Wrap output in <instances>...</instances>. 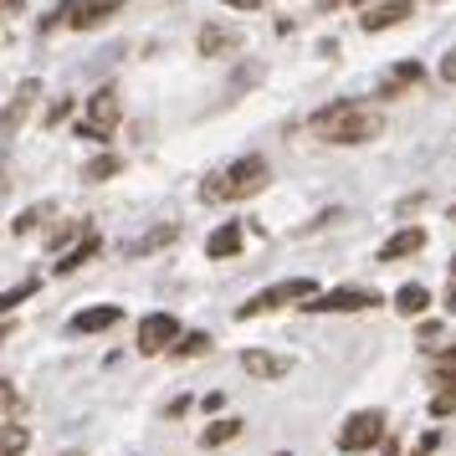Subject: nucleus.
Returning <instances> with one entry per match:
<instances>
[{"label":"nucleus","instance_id":"nucleus-13","mask_svg":"<svg viewBox=\"0 0 456 456\" xmlns=\"http://www.w3.org/2000/svg\"><path fill=\"white\" fill-rule=\"evenodd\" d=\"M420 247H426V231H420V226H405V231H395L390 241L379 247V262H400V256H415Z\"/></svg>","mask_w":456,"mask_h":456},{"label":"nucleus","instance_id":"nucleus-37","mask_svg":"<svg viewBox=\"0 0 456 456\" xmlns=\"http://www.w3.org/2000/svg\"><path fill=\"white\" fill-rule=\"evenodd\" d=\"M62 456H83V452H62Z\"/></svg>","mask_w":456,"mask_h":456},{"label":"nucleus","instance_id":"nucleus-33","mask_svg":"<svg viewBox=\"0 0 456 456\" xmlns=\"http://www.w3.org/2000/svg\"><path fill=\"white\" fill-rule=\"evenodd\" d=\"M446 303L456 308V256H452V282H446Z\"/></svg>","mask_w":456,"mask_h":456},{"label":"nucleus","instance_id":"nucleus-20","mask_svg":"<svg viewBox=\"0 0 456 456\" xmlns=\"http://www.w3.org/2000/svg\"><path fill=\"white\" fill-rule=\"evenodd\" d=\"M241 436V420H216V426H206L200 431V446L206 452H216V446H226V441H236Z\"/></svg>","mask_w":456,"mask_h":456},{"label":"nucleus","instance_id":"nucleus-27","mask_svg":"<svg viewBox=\"0 0 456 456\" xmlns=\"http://www.w3.org/2000/svg\"><path fill=\"white\" fill-rule=\"evenodd\" d=\"M67 113H72V103H67V98H62V103H52V108H46V128L67 124Z\"/></svg>","mask_w":456,"mask_h":456},{"label":"nucleus","instance_id":"nucleus-4","mask_svg":"<svg viewBox=\"0 0 456 456\" xmlns=\"http://www.w3.org/2000/svg\"><path fill=\"white\" fill-rule=\"evenodd\" d=\"M118 118H124L118 93H113V87H98V93L87 98V113H83V124H77V134H83V139H108V134L118 128Z\"/></svg>","mask_w":456,"mask_h":456},{"label":"nucleus","instance_id":"nucleus-7","mask_svg":"<svg viewBox=\"0 0 456 456\" xmlns=\"http://www.w3.org/2000/svg\"><path fill=\"white\" fill-rule=\"evenodd\" d=\"M385 297L374 288H333V292H323V297H313L308 308L313 313H370V308H379Z\"/></svg>","mask_w":456,"mask_h":456},{"label":"nucleus","instance_id":"nucleus-36","mask_svg":"<svg viewBox=\"0 0 456 456\" xmlns=\"http://www.w3.org/2000/svg\"><path fill=\"white\" fill-rule=\"evenodd\" d=\"M333 5H338V0H318V11H333Z\"/></svg>","mask_w":456,"mask_h":456},{"label":"nucleus","instance_id":"nucleus-23","mask_svg":"<svg viewBox=\"0 0 456 456\" xmlns=\"http://www.w3.org/2000/svg\"><path fill=\"white\" fill-rule=\"evenodd\" d=\"M26 446H31L26 426H21V420H5V446H0V456H21Z\"/></svg>","mask_w":456,"mask_h":456},{"label":"nucleus","instance_id":"nucleus-35","mask_svg":"<svg viewBox=\"0 0 456 456\" xmlns=\"http://www.w3.org/2000/svg\"><path fill=\"white\" fill-rule=\"evenodd\" d=\"M21 11V0H5V16H16Z\"/></svg>","mask_w":456,"mask_h":456},{"label":"nucleus","instance_id":"nucleus-21","mask_svg":"<svg viewBox=\"0 0 456 456\" xmlns=\"http://www.w3.org/2000/svg\"><path fill=\"white\" fill-rule=\"evenodd\" d=\"M46 216H52V206H46V200H42V206H31V210H21V216L11 221V236H31V231L42 226Z\"/></svg>","mask_w":456,"mask_h":456},{"label":"nucleus","instance_id":"nucleus-11","mask_svg":"<svg viewBox=\"0 0 456 456\" xmlns=\"http://www.w3.org/2000/svg\"><path fill=\"white\" fill-rule=\"evenodd\" d=\"M37 93H42L37 77H26V83L11 93V103H5V139H16V128L26 124V113H31V103H37Z\"/></svg>","mask_w":456,"mask_h":456},{"label":"nucleus","instance_id":"nucleus-24","mask_svg":"<svg viewBox=\"0 0 456 456\" xmlns=\"http://www.w3.org/2000/svg\"><path fill=\"white\" fill-rule=\"evenodd\" d=\"M108 175H118V159H113V154H98V159H87L83 165L87 185H98V180H108Z\"/></svg>","mask_w":456,"mask_h":456},{"label":"nucleus","instance_id":"nucleus-32","mask_svg":"<svg viewBox=\"0 0 456 456\" xmlns=\"http://www.w3.org/2000/svg\"><path fill=\"white\" fill-rule=\"evenodd\" d=\"M231 11H256V5H267V0H226Z\"/></svg>","mask_w":456,"mask_h":456},{"label":"nucleus","instance_id":"nucleus-31","mask_svg":"<svg viewBox=\"0 0 456 456\" xmlns=\"http://www.w3.org/2000/svg\"><path fill=\"white\" fill-rule=\"evenodd\" d=\"M441 77H446V83H456V52H446V62H441Z\"/></svg>","mask_w":456,"mask_h":456},{"label":"nucleus","instance_id":"nucleus-5","mask_svg":"<svg viewBox=\"0 0 456 456\" xmlns=\"http://www.w3.org/2000/svg\"><path fill=\"white\" fill-rule=\"evenodd\" d=\"M370 446H385V415L379 411H354L338 431V452H370Z\"/></svg>","mask_w":456,"mask_h":456},{"label":"nucleus","instance_id":"nucleus-9","mask_svg":"<svg viewBox=\"0 0 456 456\" xmlns=\"http://www.w3.org/2000/svg\"><path fill=\"white\" fill-rule=\"evenodd\" d=\"M241 370L251 379H282V374H292V359L288 354H267V349H247L241 354Z\"/></svg>","mask_w":456,"mask_h":456},{"label":"nucleus","instance_id":"nucleus-10","mask_svg":"<svg viewBox=\"0 0 456 456\" xmlns=\"http://www.w3.org/2000/svg\"><path fill=\"white\" fill-rule=\"evenodd\" d=\"M411 5H415V0H374L370 11L359 16V26H364V31H385V26H400L405 16H411Z\"/></svg>","mask_w":456,"mask_h":456},{"label":"nucleus","instance_id":"nucleus-12","mask_svg":"<svg viewBox=\"0 0 456 456\" xmlns=\"http://www.w3.org/2000/svg\"><path fill=\"white\" fill-rule=\"evenodd\" d=\"M169 241H180V221H159L154 231H144V236H134L128 241V256H149V251H159V247H169Z\"/></svg>","mask_w":456,"mask_h":456},{"label":"nucleus","instance_id":"nucleus-8","mask_svg":"<svg viewBox=\"0 0 456 456\" xmlns=\"http://www.w3.org/2000/svg\"><path fill=\"white\" fill-rule=\"evenodd\" d=\"M175 344H180L175 313H149L144 323H139V349L144 354H175Z\"/></svg>","mask_w":456,"mask_h":456},{"label":"nucleus","instance_id":"nucleus-6","mask_svg":"<svg viewBox=\"0 0 456 456\" xmlns=\"http://www.w3.org/2000/svg\"><path fill=\"white\" fill-rule=\"evenodd\" d=\"M124 0H62L52 16H46V26H57V21H67V26H77V31H87V26H98V21H108L113 11H118Z\"/></svg>","mask_w":456,"mask_h":456},{"label":"nucleus","instance_id":"nucleus-25","mask_svg":"<svg viewBox=\"0 0 456 456\" xmlns=\"http://www.w3.org/2000/svg\"><path fill=\"white\" fill-rule=\"evenodd\" d=\"M210 349V333H185L180 344H175V359H195V354Z\"/></svg>","mask_w":456,"mask_h":456},{"label":"nucleus","instance_id":"nucleus-34","mask_svg":"<svg viewBox=\"0 0 456 456\" xmlns=\"http://www.w3.org/2000/svg\"><path fill=\"white\" fill-rule=\"evenodd\" d=\"M379 456H400V446H395V441H385V446H379Z\"/></svg>","mask_w":456,"mask_h":456},{"label":"nucleus","instance_id":"nucleus-30","mask_svg":"<svg viewBox=\"0 0 456 456\" xmlns=\"http://www.w3.org/2000/svg\"><path fill=\"white\" fill-rule=\"evenodd\" d=\"M436 446H441V436H436V431H431V436H420V446H415V452H420V456H431V452H436Z\"/></svg>","mask_w":456,"mask_h":456},{"label":"nucleus","instance_id":"nucleus-14","mask_svg":"<svg viewBox=\"0 0 456 456\" xmlns=\"http://www.w3.org/2000/svg\"><path fill=\"white\" fill-rule=\"evenodd\" d=\"M236 46H241V31L236 26H206L200 31V57H226Z\"/></svg>","mask_w":456,"mask_h":456},{"label":"nucleus","instance_id":"nucleus-18","mask_svg":"<svg viewBox=\"0 0 456 456\" xmlns=\"http://www.w3.org/2000/svg\"><path fill=\"white\" fill-rule=\"evenodd\" d=\"M98 251H103V236L93 231L87 241H77V247H72V251H62V262H57V272H77V267H87V262H93Z\"/></svg>","mask_w":456,"mask_h":456},{"label":"nucleus","instance_id":"nucleus-22","mask_svg":"<svg viewBox=\"0 0 456 456\" xmlns=\"http://www.w3.org/2000/svg\"><path fill=\"white\" fill-rule=\"evenodd\" d=\"M436 385H441V390L431 395V415L441 420V415H452V411H456V379H436Z\"/></svg>","mask_w":456,"mask_h":456},{"label":"nucleus","instance_id":"nucleus-1","mask_svg":"<svg viewBox=\"0 0 456 456\" xmlns=\"http://www.w3.org/2000/svg\"><path fill=\"white\" fill-rule=\"evenodd\" d=\"M308 134L323 144H370L385 134V113L370 103H329L308 118Z\"/></svg>","mask_w":456,"mask_h":456},{"label":"nucleus","instance_id":"nucleus-17","mask_svg":"<svg viewBox=\"0 0 456 456\" xmlns=\"http://www.w3.org/2000/svg\"><path fill=\"white\" fill-rule=\"evenodd\" d=\"M118 318H124L118 308H83L72 318V333H103V329H113Z\"/></svg>","mask_w":456,"mask_h":456},{"label":"nucleus","instance_id":"nucleus-3","mask_svg":"<svg viewBox=\"0 0 456 456\" xmlns=\"http://www.w3.org/2000/svg\"><path fill=\"white\" fill-rule=\"evenodd\" d=\"M313 297H323L313 277H288V282H272V288H262L251 303H241V308H236V318H262V313L288 308V303H303V308H308Z\"/></svg>","mask_w":456,"mask_h":456},{"label":"nucleus","instance_id":"nucleus-15","mask_svg":"<svg viewBox=\"0 0 456 456\" xmlns=\"http://www.w3.org/2000/svg\"><path fill=\"white\" fill-rule=\"evenodd\" d=\"M236 251H241V226H236V221H226L221 231H210V241H206L210 262H226V256H236Z\"/></svg>","mask_w":456,"mask_h":456},{"label":"nucleus","instance_id":"nucleus-29","mask_svg":"<svg viewBox=\"0 0 456 456\" xmlns=\"http://www.w3.org/2000/svg\"><path fill=\"white\" fill-rule=\"evenodd\" d=\"M185 411H190V395H180V400H169V405H165V415H169V420H180Z\"/></svg>","mask_w":456,"mask_h":456},{"label":"nucleus","instance_id":"nucleus-28","mask_svg":"<svg viewBox=\"0 0 456 456\" xmlns=\"http://www.w3.org/2000/svg\"><path fill=\"white\" fill-rule=\"evenodd\" d=\"M31 292H37V282H21V288H11V292H5L0 303H5V308H16V303H21V297H31Z\"/></svg>","mask_w":456,"mask_h":456},{"label":"nucleus","instance_id":"nucleus-2","mask_svg":"<svg viewBox=\"0 0 456 456\" xmlns=\"http://www.w3.org/2000/svg\"><path fill=\"white\" fill-rule=\"evenodd\" d=\"M272 180V165L262 154H241V159H231L226 169H216L200 180V200L206 206H226V200H247V195H262Z\"/></svg>","mask_w":456,"mask_h":456},{"label":"nucleus","instance_id":"nucleus-39","mask_svg":"<svg viewBox=\"0 0 456 456\" xmlns=\"http://www.w3.org/2000/svg\"><path fill=\"white\" fill-rule=\"evenodd\" d=\"M277 456H288V452H277Z\"/></svg>","mask_w":456,"mask_h":456},{"label":"nucleus","instance_id":"nucleus-38","mask_svg":"<svg viewBox=\"0 0 456 456\" xmlns=\"http://www.w3.org/2000/svg\"><path fill=\"white\" fill-rule=\"evenodd\" d=\"M452 221H456V206H452Z\"/></svg>","mask_w":456,"mask_h":456},{"label":"nucleus","instance_id":"nucleus-26","mask_svg":"<svg viewBox=\"0 0 456 456\" xmlns=\"http://www.w3.org/2000/svg\"><path fill=\"white\" fill-rule=\"evenodd\" d=\"M441 338H446V329H441V323H420V333H415V344H420V349L426 354H441Z\"/></svg>","mask_w":456,"mask_h":456},{"label":"nucleus","instance_id":"nucleus-19","mask_svg":"<svg viewBox=\"0 0 456 456\" xmlns=\"http://www.w3.org/2000/svg\"><path fill=\"white\" fill-rule=\"evenodd\" d=\"M395 308L405 313V318H420V313L431 308V292L420 288V282H405V288L395 292Z\"/></svg>","mask_w":456,"mask_h":456},{"label":"nucleus","instance_id":"nucleus-16","mask_svg":"<svg viewBox=\"0 0 456 456\" xmlns=\"http://www.w3.org/2000/svg\"><path fill=\"white\" fill-rule=\"evenodd\" d=\"M420 77H426V67H420V62H400L390 77L379 83V98H400V93H405V87H415Z\"/></svg>","mask_w":456,"mask_h":456}]
</instances>
